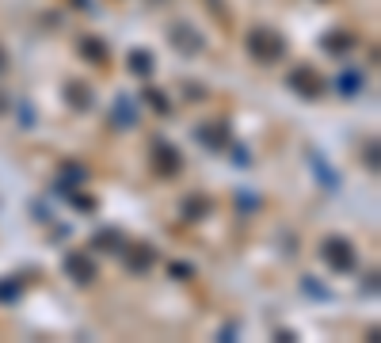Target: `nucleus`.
I'll return each instance as SVG.
<instances>
[{"label":"nucleus","instance_id":"1","mask_svg":"<svg viewBox=\"0 0 381 343\" xmlns=\"http://www.w3.org/2000/svg\"><path fill=\"white\" fill-rule=\"evenodd\" d=\"M324 256H328V263H336L340 271H347L351 263H355V252H351L347 240H328V245H324Z\"/></svg>","mask_w":381,"mask_h":343},{"label":"nucleus","instance_id":"2","mask_svg":"<svg viewBox=\"0 0 381 343\" xmlns=\"http://www.w3.org/2000/svg\"><path fill=\"white\" fill-rule=\"evenodd\" d=\"M65 267H69V275H73L76 282H91V278H96V267H91V263L84 260V256H69Z\"/></svg>","mask_w":381,"mask_h":343},{"label":"nucleus","instance_id":"3","mask_svg":"<svg viewBox=\"0 0 381 343\" xmlns=\"http://www.w3.org/2000/svg\"><path fill=\"white\" fill-rule=\"evenodd\" d=\"M252 50H256L259 57H279V54H282V42H279V39H274V42H263V34L256 31V34H252Z\"/></svg>","mask_w":381,"mask_h":343},{"label":"nucleus","instance_id":"4","mask_svg":"<svg viewBox=\"0 0 381 343\" xmlns=\"http://www.w3.org/2000/svg\"><path fill=\"white\" fill-rule=\"evenodd\" d=\"M133 69H138V73H149V54H133Z\"/></svg>","mask_w":381,"mask_h":343},{"label":"nucleus","instance_id":"5","mask_svg":"<svg viewBox=\"0 0 381 343\" xmlns=\"http://www.w3.org/2000/svg\"><path fill=\"white\" fill-rule=\"evenodd\" d=\"M0 69H4V54H0Z\"/></svg>","mask_w":381,"mask_h":343}]
</instances>
